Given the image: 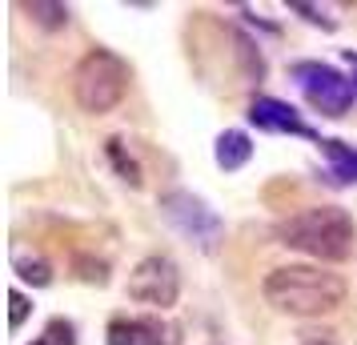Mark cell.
<instances>
[{"instance_id":"cell-6","label":"cell","mask_w":357,"mask_h":345,"mask_svg":"<svg viewBox=\"0 0 357 345\" xmlns=\"http://www.w3.org/2000/svg\"><path fill=\"white\" fill-rule=\"evenodd\" d=\"M129 301L137 305H149V309H173L181 297V269L173 265V257L165 253H153V257H141L129 273Z\"/></svg>"},{"instance_id":"cell-4","label":"cell","mask_w":357,"mask_h":345,"mask_svg":"<svg viewBox=\"0 0 357 345\" xmlns=\"http://www.w3.org/2000/svg\"><path fill=\"white\" fill-rule=\"evenodd\" d=\"M289 77L297 81L301 97L317 109L321 116H345L357 100L354 77H345L341 68L325 65V61H297L289 68Z\"/></svg>"},{"instance_id":"cell-8","label":"cell","mask_w":357,"mask_h":345,"mask_svg":"<svg viewBox=\"0 0 357 345\" xmlns=\"http://www.w3.org/2000/svg\"><path fill=\"white\" fill-rule=\"evenodd\" d=\"M105 345H177V329L165 325L161 317H113Z\"/></svg>"},{"instance_id":"cell-10","label":"cell","mask_w":357,"mask_h":345,"mask_svg":"<svg viewBox=\"0 0 357 345\" xmlns=\"http://www.w3.org/2000/svg\"><path fill=\"white\" fill-rule=\"evenodd\" d=\"M321 153L329 157V177H333V181L337 185H357V148H349L345 141L325 137Z\"/></svg>"},{"instance_id":"cell-15","label":"cell","mask_w":357,"mask_h":345,"mask_svg":"<svg viewBox=\"0 0 357 345\" xmlns=\"http://www.w3.org/2000/svg\"><path fill=\"white\" fill-rule=\"evenodd\" d=\"M45 337H52L56 345H77V325H73V321H65V317H56V321H49Z\"/></svg>"},{"instance_id":"cell-3","label":"cell","mask_w":357,"mask_h":345,"mask_svg":"<svg viewBox=\"0 0 357 345\" xmlns=\"http://www.w3.org/2000/svg\"><path fill=\"white\" fill-rule=\"evenodd\" d=\"M129 93V65L113 49H89L73 68V97L84 113L105 116Z\"/></svg>"},{"instance_id":"cell-11","label":"cell","mask_w":357,"mask_h":345,"mask_svg":"<svg viewBox=\"0 0 357 345\" xmlns=\"http://www.w3.org/2000/svg\"><path fill=\"white\" fill-rule=\"evenodd\" d=\"M13 269H17V277L20 281H29V285H36V289H45V285H52V269L45 257H29V253H13Z\"/></svg>"},{"instance_id":"cell-12","label":"cell","mask_w":357,"mask_h":345,"mask_svg":"<svg viewBox=\"0 0 357 345\" xmlns=\"http://www.w3.org/2000/svg\"><path fill=\"white\" fill-rule=\"evenodd\" d=\"M105 153H109L113 169L121 173V181L141 185V169H137V161H132L129 153H125V141H121V137H109V141H105Z\"/></svg>"},{"instance_id":"cell-16","label":"cell","mask_w":357,"mask_h":345,"mask_svg":"<svg viewBox=\"0 0 357 345\" xmlns=\"http://www.w3.org/2000/svg\"><path fill=\"white\" fill-rule=\"evenodd\" d=\"M8 305H13V313H8V329H20L24 325V317H29V301H24V293H8Z\"/></svg>"},{"instance_id":"cell-5","label":"cell","mask_w":357,"mask_h":345,"mask_svg":"<svg viewBox=\"0 0 357 345\" xmlns=\"http://www.w3.org/2000/svg\"><path fill=\"white\" fill-rule=\"evenodd\" d=\"M161 217L185 241H193L201 253H213L225 237V221L209 209V201L189 193V189H169L161 197Z\"/></svg>"},{"instance_id":"cell-7","label":"cell","mask_w":357,"mask_h":345,"mask_svg":"<svg viewBox=\"0 0 357 345\" xmlns=\"http://www.w3.org/2000/svg\"><path fill=\"white\" fill-rule=\"evenodd\" d=\"M249 125H257L261 132H277V137H305V141H317V145L325 141V137H317V132L301 121V113H297L293 105H285V100H277V97L253 100V105H249Z\"/></svg>"},{"instance_id":"cell-14","label":"cell","mask_w":357,"mask_h":345,"mask_svg":"<svg viewBox=\"0 0 357 345\" xmlns=\"http://www.w3.org/2000/svg\"><path fill=\"white\" fill-rule=\"evenodd\" d=\"M293 13H301V17L309 20V24H321V29H337V20L325 17V8H317V4H305V0H293L289 4Z\"/></svg>"},{"instance_id":"cell-9","label":"cell","mask_w":357,"mask_h":345,"mask_svg":"<svg viewBox=\"0 0 357 345\" xmlns=\"http://www.w3.org/2000/svg\"><path fill=\"white\" fill-rule=\"evenodd\" d=\"M249 157H253V141H249V132H241V129H225L217 137V145H213V161L221 164L225 173L245 169Z\"/></svg>"},{"instance_id":"cell-1","label":"cell","mask_w":357,"mask_h":345,"mask_svg":"<svg viewBox=\"0 0 357 345\" xmlns=\"http://www.w3.org/2000/svg\"><path fill=\"white\" fill-rule=\"evenodd\" d=\"M261 293L273 309L289 317H321L345 301L349 285L341 273H329L321 265H281L261 281Z\"/></svg>"},{"instance_id":"cell-17","label":"cell","mask_w":357,"mask_h":345,"mask_svg":"<svg viewBox=\"0 0 357 345\" xmlns=\"http://www.w3.org/2000/svg\"><path fill=\"white\" fill-rule=\"evenodd\" d=\"M297 345H337V337H333V333H313V329H305V333L297 337Z\"/></svg>"},{"instance_id":"cell-18","label":"cell","mask_w":357,"mask_h":345,"mask_svg":"<svg viewBox=\"0 0 357 345\" xmlns=\"http://www.w3.org/2000/svg\"><path fill=\"white\" fill-rule=\"evenodd\" d=\"M345 65L354 68V84H357V52L354 49H345Z\"/></svg>"},{"instance_id":"cell-19","label":"cell","mask_w":357,"mask_h":345,"mask_svg":"<svg viewBox=\"0 0 357 345\" xmlns=\"http://www.w3.org/2000/svg\"><path fill=\"white\" fill-rule=\"evenodd\" d=\"M33 345H56V342H52V337H45V333H40V337H36Z\"/></svg>"},{"instance_id":"cell-2","label":"cell","mask_w":357,"mask_h":345,"mask_svg":"<svg viewBox=\"0 0 357 345\" xmlns=\"http://www.w3.org/2000/svg\"><path fill=\"white\" fill-rule=\"evenodd\" d=\"M273 237L285 249H297L313 261H345V257H354L357 229L354 217L337 205H309V209L281 217Z\"/></svg>"},{"instance_id":"cell-13","label":"cell","mask_w":357,"mask_h":345,"mask_svg":"<svg viewBox=\"0 0 357 345\" xmlns=\"http://www.w3.org/2000/svg\"><path fill=\"white\" fill-rule=\"evenodd\" d=\"M24 13H29L40 29H61V24H68V4H45V0H33V4H24Z\"/></svg>"}]
</instances>
